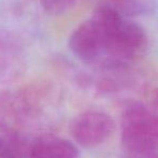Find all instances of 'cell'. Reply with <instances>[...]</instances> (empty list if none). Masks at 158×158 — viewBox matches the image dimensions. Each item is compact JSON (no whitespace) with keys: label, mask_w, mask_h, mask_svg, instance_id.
I'll list each match as a JSON object with an SVG mask.
<instances>
[{"label":"cell","mask_w":158,"mask_h":158,"mask_svg":"<svg viewBox=\"0 0 158 158\" xmlns=\"http://www.w3.org/2000/svg\"><path fill=\"white\" fill-rule=\"evenodd\" d=\"M69 48L81 61L100 67L106 53L104 33L93 16L80 24L69 38Z\"/></svg>","instance_id":"7a4b0ae2"},{"label":"cell","mask_w":158,"mask_h":158,"mask_svg":"<svg viewBox=\"0 0 158 158\" xmlns=\"http://www.w3.org/2000/svg\"><path fill=\"white\" fill-rule=\"evenodd\" d=\"M152 112L155 113V114L158 116V89L155 92L154 97H153L152 100Z\"/></svg>","instance_id":"52a82bcc"},{"label":"cell","mask_w":158,"mask_h":158,"mask_svg":"<svg viewBox=\"0 0 158 158\" xmlns=\"http://www.w3.org/2000/svg\"><path fill=\"white\" fill-rule=\"evenodd\" d=\"M79 151L70 141L52 135H43L32 143L29 158H77Z\"/></svg>","instance_id":"5b68a950"},{"label":"cell","mask_w":158,"mask_h":158,"mask_svg":"<svg viewBox=\"0 0 158 158\" xmlns=\"http://www.w3.org/2000/svg\"><path fill=\"white\" fill-rule=\"evenodd\" d=\"M114 131V122L106 113L86 111L75 117L71 133L77 143L92 148L106 142Z\"/></svg>","instance_id":"3957f363"},{"label":"cell","mask_w":158,"mask_h":158,"mask_svg":"<svg viewBox=\"0 0 158 158\" xmlns=\"http://www.w3.org/2000/svg\"><path fill=\"white\" fill-rule=\"evenodd\" d=\"M124 158H158V116L140 102L124 108L121 118Z\"/></svg>","instance_id":"6da1fadb"},{"label":"cell","mask_w":158,"mask_h":158,"mask_svg":"<svg viewBox=\"0 0 158 158\" xmlns=\"http://www.w3.org/2000/svg\"><path fill=\"white\" fill-rule=\"evenodd\" d=\"M25 67V56L19 41L0 27V83L17 77Z\"/></svg>","instance_id":"277c9868"},{"label":"cell","mask_w":158,"mask_h":158,"mask_svg":"<svg viewBox=\"0 0 158 158\" xmlns=\"http://www.w3.org/2000/svg\"><path fill=\"white\" fill-rule=\"evenodd\" d=\"M77 0H41V6L48 14L60 16L74 6Z\"/></svg>","instance_id":"8992f818"}]
</instances>
